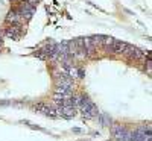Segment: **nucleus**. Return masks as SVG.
Here are the masks:
<instances>
[{"label": "nucleus", "mask_w": 152, "mask_h": 141, "mask_svg": "<svg viewBox=\"0 0 152 141\" xmlns=\"http://www.w3.org/2000/svg\"><path fill=\"white\" fill-rule=\"evenodd\" d=\"M3 31H5V36L11 38V40H18L23 33V24H11L9 28Z\"/></svg>", "instance_id": "nucleus-1"}, {"label": "nucleus", "mask_w": 152, "mask_h": 141, "mask_svg": "<svg viewBox=\"0 0 152 141\" xmlns=\"http://www.w3.org/2000/svg\"><path fill=\"white\" fill-rule=\"evenodd\" d=\"M17 9H18V14H20V17H21V21H28V20H31L32 15H34V12H35V8H32V6L28 5L26 2H23Z\"/></svg>", "instance_id": "nucleus-2"}, {"label": "nucleus", "mask_w": 152, "mask_h": 141, "mask_svg": "<svg viewBox=\"0 0 152 141\" xmlns=\"http://www.w3.org/2000/svg\"><path fill=\"white\" fill-rule=\"evenodd\" d=\"M123 55H126L128 58H131V59H145L146 58V52H143V50H140L138 47H134V46H129L128 44V47H126V50L123 52Z\"/></svg>", "instance_id": "nucleus-3"}, {"label": "nucleus", "mask_w": 152, "mask_h": 141, "mask_svg": "<svg viewBox=\"0 0 152 141\" xmlns=\"http://www.w3.org/2000/svg\"><path fill=\"white\" fill-rule=\"evenodd\" d=\"M6 23H12V24H23L21 21V17L18 14V9H12L8 12L6 15Z\"/></svg>", "instance_id": "nucleus-4"}, {"label": "nucleus", "mask_w": 152, "mask_h": 141, "mask_svg": "<svg viewBox=\"0 0 152 141\" xmlns=\"http://www.w3.org/2000/svg\"><path fill=\"white\" fill-rule=\"evenodd\" d=\"M126 47H128L126 43H123L120 40H114V43H113V46L110 49V52H113V53H123L126 50Z\"/></svg>", "instance_id": "nucleus-5"}, {"label": "nucleus", "mask_w": 152, "mask_h": 141, "mask_svg": "<svg viewBox=\"0 0 152 141\" xmlns=\"http://www.w3.org/2000/svg\"><path fill=\"white\" fill-rule=\"evenodd\" d=\"M97 118H99V121L102 123L104 126H110V123H111V118L108 117L107 114H102V112H99V115H97Z\"/></svg>", "instance_id": "nucleus-6"}, {"label": "nucleus", "mask_w": 152, "mask_h": 141, "mask_svg": "<svg viewBox=\"0 0 152 141\" xmlns=\"http://www.w3.org/2000/svg\"><path fill=\"white\" fill-rule=\"evenodd\" d=\"M3 36H5V31H3L2 28H0V38H2V40H3Z\"/></svg>", "instance_id": "nucleus-7"}, {"label": "nucleus", "mask_w": 152, "mask_h": 141, "mask_svg": "<svg viewBox=\"0 0 152 141\" xmlns=\"http://www.w3.org/2000/svg\"><path fill=\"white\" fill-rule=\"evenodd\" d=\"M17 2H21V0H12V3H17Z\"/></svg>", "instance_id": "nucleus-8"}]
</instances>
